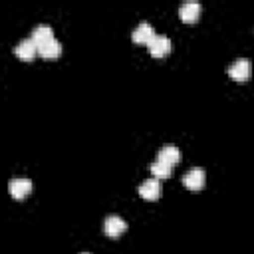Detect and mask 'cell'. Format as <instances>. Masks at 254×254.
<instances>
[{
	"instance_id": "cell-12",
	"label": "cell",
	"mask_w": 254,
	"mask_h": 254,
	"mask_svg": "<svg viewBox=\"0 0 254 254\" xmlns=\"http://www.w3.org/2000/svg\"><path fill=\"white\" fill-rule=\"evenodd\" d=\"M38 54H40L42 58H46V60H54V58H58V56L62 54V44L54 38V40H50V42L38 46Z\"/></svg>"
},
{
	"instance_id": "cell-8",
	"label": "cell",
	"mask_w": 254,
	"mask_h": 254,
	"mask_svg": "<svg viewBox=\"0 0 254 254\" xmlns=\"http://www.w3.org/2000/svg\"><path fill=\"white\" fill-rule=\"evenodd\" d=\"M8 190L14 198H24L26 194L32 192V181L28 179H12L8 185Z\"/></svg>"
},
{
	"instance_id": "cell-13",
	"label": "cell",
	"mask_w": 254,
	"mask_h": 254,
	"mask_svg": "<svg viewBox=\"0 0 254 254\" xmlns=\"http://www.w3.org/2000/svg\"><path fill=\"white\" fill-rule=\"evenodd\" d=\"M171 165L169 163H163V161H155L153 165H151V175H153V179H167V177H171Z\"/></svg>"
},
{
	"instance_id": "cell-4",
	"label": "cell",
	"mask_w": 254,
	"mask_h": 254,
	"mask_svg": "<svg viewBox=\"0 0 254 254\" xmlns=\"http://www.w3.org/2000/svg\"><path fill=\"white\" fill-rule=\"evenodd\" d=\"M161 192H163V187H161V181L159 179H147V181H143L139 185V194L143 198H147V200L159 198Z\"/></svg>"
},
{
	"instance_id": "cell-2",
	"label": "cell",
	"mask_w": 254,
	"mask_h": 254,
	"mask_svg": "<svg viewBox=\"0 0 254 254\" xmlns=\"http://www.w3.org/2000/svg\"><path fill=\"white\" fill-rule=\"evenodd\" d=\"M147 48H149L151 56L163 58V56H167V54L171 52V40H169L165 34H155V38L147 44Z\"/></svg>"
},
{
	"instance_id": "cell-11",
	"label": "cell",
	"mask_w": 254,
	"mask_h": 254,
	"mask_svg": "<svg viewBox=\"0 0 254 254\" xmlns=\"http://www.w3.org/2000/svg\"><path fill=\"white\" fill-rule=\"evenodd\" d=\"M157 161L169 163L171 167L177 165V163L181 161V151H179V147H175V145H167V147H163V149L157 153Z\"/></svg>"
},
{
	"instance_id": "cell-10",
	"label": "cell",
	"mask_w": 254,
	"mask_h": 254,
	"mask_svg": "<svg viewBox=\"0 0 254 254\" xmlns=\"http://www.w3.org/2000/svg\"><path fill=\"white\" fill-rule=\"evenodd\" d=\"M30 38H32L38 46H42V44L54 40V30H52V26H48V24H38V26L32 30V36H30Z\"/></svg>"
},
{
	"instance_id": "cell-5",
	"label": "cell",
	"mask_w": 254,
	"mask_h": 254,
	"mask_svg": "<svg viewBox=\"0 0 254 254\" xmlns=\"http://www.w3.org/2000/svg\"><path fill=\"white\" fill-rule=\"evenodd\" d=\"M131 38H133V42L147 46V44L155 38V28H153L149 22H139V24L135 26V30L131 32Z\"/></svg>"
},
{
	"instance_id": "cell-9",
	"label": "cell",
	"mask_w": 254,
	"mask_h": 254,
	"mask_svg": "<svg viewBox=\"0 0 254 254\" xmlns=\"http://www.w3.org/2000/svg\"><path fill=\"white\" fill-rule=\"evenodd\" d=\"M179 16H181V20H185V22H194V20L200 16V4L194 2V0L183 2L181 8H179Z\"/></svg>"
},
{
	"instance_id": "cell-3",
	"label": "cell",
	"mask_w": 254,
	"mask_h": 254,
	"mask_svg": "<svg viewBox=\"0 0 254 254\" xmlns=\"http://www.w3.org/2000/svg\"><path fill=\"white\" fill-rule=\"evenodd\" d=\"M183 183L189 190H200L204 185V171L200 167H192L183 175Z\"/></svg>"
},
{
	"instance_id": "cell-14",
	"label": "cell",
	"mask_w": 254,
	"mask_h": 254,
	"mask_svg": "<svg viewBox=\"0 0 254 254\" xmlns=\"http://www.w3.org/2000/svg\"><path fill=\"white\" fill-rule=\"evenodd\" d=\"M85 254H87V252H85Z\"/></svg>"
},
{
	"instance_id": "cell-7",
	"label": "cell",
	"mask_w": 254,
	"mask_h": 254,
	"mask_svg": "<svg viewBox=\"0 0 254 254\" xmlns=\"http://www.w3.org/2000/svg\"><path fill=\"white\" fill-rule=\"evenodd\" d=\"M103 228H105V234H107V236L115 238V236H119V234H123V232L127 230V222H125L121 216L111 214V216H107V218H105Z\"/></svg>"
},
{
	"instance_id": "cell-6",
	"label": "cell",
	"mask_w": 254,
	"mask_h": 254,
	"mask_svg": "<svg viewBox=\"0 0 254 254\" xmlns=\"http://www.w3.org/2000/svg\"><path fill=\"white\" fill-rule=\"evenodd\" d=\"M14 54H16L20 60L30 62V60H34V56L38 54V44H36L32 38H24V40L18 42V46L14 48Z\"/></svg>"
},
{
	"instance_id": "cell-1",
	"label": "cell",
	"mask_w": 254,
	"mask_h": 254,
	"mask_svg": "<svg viewBox=\"0 0 254 254\" xmlns=\"http://www.w3.org/2000/svg\"><path fill=\"white\" fill-rule=\"evenodd\" d=\"M250 73H252V65H250L248 58H238L228 65V75L236 81H246L250 77Z\"/></svg>"
}]
</instances>
